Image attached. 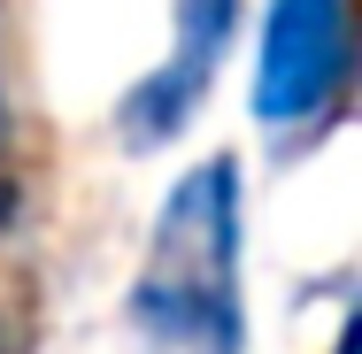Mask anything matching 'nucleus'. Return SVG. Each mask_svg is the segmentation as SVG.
Returning <instances> with one entry per match:
<instances>
[{
    "mask_svg": "<svg viewBox=\"0 0 362 354\" xmlns=\"http://www.w3.org/2000/svg\"><path fill=\"white\" fill-rule=\"evenodd\" d=\"M355 85V0H270L262 62H255V124L278 146L316 139Z\"/></svg>",
    "mask_w": 362,
    "mask_h": 354,
    "instance_id": "nucleus-2",
    "label": "nucleus"
},
{
    "mask_svg": "<svg viewBox=\"0 0 362 354\" xmlns=\"http://www.w3.org/2000/svg\"><path fill=\"white\" fill-rule=\"evenodd\" d=\"M0 354H23V347H16V331H8V316H0Z\"/></svg>",
    "mask_w": 362,
    "mask_h": 354,
    "instance_id": "nucleus-6",
    "label": "nucleus"
},
{
    "mask_svg": "<svg viewBox=\"0 0 362 354\" xmlns=\"http://www.w3.org/2000/svg\"><path fill=\"white\" fill-rule=\"evenodd\" d=\"M231 31H239V0H177V23H170V54L116 100V131L132 154L170 146L209 100L223 54H231Z\"/></svg>",
    "mask_w": 362,
    "mask_h": 354,
    "instance_id": "nucleus-3",
    "label": "nucleus"
},
{
    "mask_svg": "<svg viewBox=\"0 0 362 354\" xmlns=\"http://www.w3.org/2000/svg\"><path fill=\"white\" fill-rule=\"evenodd\" d=\"M247 177L239 154H201L154 208L132 278V331L146 354H247Z\"/></svg>",
    "mask_w": 362,
    "mask_h": 354,
    "instance_id": "nucleus-1",
    "label": "nucleus"
},
{
    "mask_svg": "<svg viewBox=\"0 0 362 354\" xmlns=\"http://www.w3.org/2000/svg\"><path fill=\"white\" fill-rule=\"evenodd\" d=\"M8 124H16V116H8V85H0V154H8Z\"/></svg>",
    "mask_w": 362,
    "mask_h": 354,
    "instance_id": "nucleus-5",
    "label": "nucleus"
},
{
    "mask_svg": "<svg viewBox=\"0 0 362 354\" xmlns=\"http://www.w3.org/2000/svg\"><path fill=\"white\" fill-rule=\"evenodd\" d=\"M16 216H23V185H16V177L0 170V239L16 231Z\"/></svg>",
    "mask_w": 362,
    "mask_h": 354,
    "instance_id": "nucleus-4",
    "label": "nucleus"
}]
</instances>
